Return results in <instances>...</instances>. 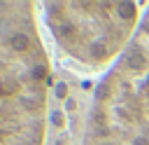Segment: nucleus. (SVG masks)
<instances>
[{
	"label": "nucleus",
	"instance_id": "f257e3e1",
	"mask_svg": "<svg viewBox=\"0 0 149 145\" xmlns=\"http://www.w3.org/2000/svg\"><path fill=\"white\" fill-rule=\"evenodd\" d=\"M33 2H0V145H44L51 84Z\"/></svg>",
	"mask_w": 149,
	"mask_h": 145
},
{
	"label": "nucleus",
	"instance_id": "f03ea898",
	"mask_svg": "<svg viewBox=\"0 0 149 145\" xmlns=\"http://www.w3.org/2000/svg\"><path fill=\"white\" fill-rule=\"evenodd\" d=\"M84 145H149V5L130 44L95 84Z\"/></svg>",
	"mask_w": 149,
	"mask_h": 145
},
{
	"label": "nucleus",
	"instance_id": "7ed1b4c3",
	"mask_svg": "<svg viewBox=\"0 0 149 145\" xmlns=\"http://www.w3.org/2000/svg\"><path fill=\"white\" fill-rule=\"evenodd\" d=\"M42 9L61 54L84 70H109L142 21L137 2H44Z\"/></svg>",
	"mask_w": 149,
	"mask_h": 145
},
{
	"label": "nucleus",
	"instance_id": "20e7f679",
	"mask_svg": "<svg viewBox=\"0 0 149 145\" xmlns=\"http://www.w3.org/2000/svg\"><path fill=\"white\" fill-rule=\"evenodd\" d=\"M95 84L68 68L51 70L44 145H84Z\"/></svg>",
	"mask_w": 149,
	"mask_h": 145
}]
</instances>
